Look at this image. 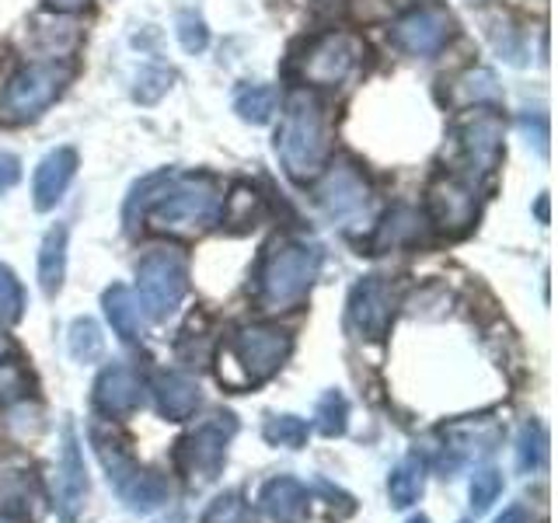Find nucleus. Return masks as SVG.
<instances>
[{
    "label": "nucleus",
    "instance_id": "obj_29",
    "mask_svg": "<svg viewBox=\"0 0 558 523\" xmlns=\"http://www.w3.org/2000/svg\"><path fill=\"white\" fill-rule=\"evenodd\" d=\"M262 436H266L272 447L301 450L307 443V423L301 415H269L266 426H262Z\"/></svg>",
    "mask_w": 558,
    "mask_h": 523
},
{
    "label": "nucleus",
    "instance_id": "obj_3",
    "mask_svg": "<svg viewBox=\"0 0 558 523\" xmlns=\"http://www.w3.org/2000/svg\"><path fill=\"white\" fill-rule=\"evenodd\" d=\"M322 272V248L307 241H272L258 266L255 296L266 311L293 307Z\"/></svg>",
    "mask_w": 558,
    "mask_h": 523
},
{
    "label": "nucleus",
    "instance_id": "obj_40",
    "mask_svg": "<svg viewBox=\"0 0 558 523\" xmlns=\"http://www.w3.org/2000/svg\"><path fill=\"white\" fill-rule=\"evenodd\" d=\"M493 523H527V513L520 510V506H513V510H506L502 516H496Z\"/></svg>",
    "mask_w": 558,
    "mask_h": 523
},
{
    "label": "nucleus",
    "instance_id": "obj_14",
    "mask_svg": "<svg viewBox=\"0 0 558 523\" xmlns=\"http://www.w3.org/2000/svg\"><path fill=\"white\" fill-rule=\"evenodd\" d=\"M429 214L433 220L450 234H461L464 227L478 214V196L475 188H468L458 179H440L429 188Z\"/></svg>",
    "mask_w": 558,
    "mask_h": 523
},
{
    "label": "nucleus",
    "instance_id": "obj_46",
    "mask_svg": "<svg viewBox=\"0 0 558 523\" xmlns=\"http://www.w3.org/2000/svg\"><path fill=\"white\" fill-rule=\"evenodd\" d=\"M409 523H429V520H426V516H412Z\"/></svg>",
    "mask_w": 558,
    "mask_h": 523
},
{
    "label": "nucleus",
    "instance_id": "obj_18",
    "mask_svg": "<svg viewBox=\"0 0 558 523\" xmlns=\"http://www.w3.org/2000/svg\"><path fill=\"white\" fill-rule=\"evenodd\" d=\"M307 502H311L307 485H301L296 478H272L258 496L262 513L272 523H301L307 516Z\"/></svg>",
    "mask_w": 558,
    "mask_h": 523
},
{
    "label": "nucleus",
    "instance_id": "obj_19",
    "mask_svg": "<svg viewBox=\"0 0 558 523\" xmlns=\"http://www.w3.org/2000/svg\"><path fill=\"white\" fill-rule=\"evenodd\" d=\"M101 307L122 342H136L147 336V311L130 287H109L101 296Z\"/></svg>",
    "mask_w": 558,
    "mask_h": 523
},
{
    "label": "nucleus",
    "instance_id": "obj_33",
    "mask_svg": "<svg viewBox=\"0 0 558 523\" xmlns=\"http://www.w3.org/2000/svg\"><path fill=\"white\" fill-rule=\"evenodd\" d=\"M25 314V290L17 283V276L0 262V318L17 321Z\"/></svg>",
    "mask_w": 558,
    "mask_h": 523
},
{
    "label": "nucleus",
    "instance_id": "obj_12",
    "mask_svg": "<svg viewBox=\"0 0 558 523\" xmlns=\"http://www.w3.org/2000/svg\"><path fill=\"white\" fill-rule=\"evenodd\" d=\"M87 496V471L81 458V443L74 426H63V447H60V464H57V510L63 523H74Z\"/></svg>",
    "mask_w": 558,
    "mask_h": 523
},
{
    "label": "nucleus",
    "instance_id": "obj_36",
    "mask_svg": "<svg viewBox=\"0 0 558 523\" xmlns=\"http://www.w3.org/2000/svg\"><path fill=\"white\" fill-rule=\"evenodd\" d=\"M28 391V380H25V370L17 363H0V401L11 405Z\"/></svg>",
    "mask_w": 558,
    "mask_h": 523
},
{
    "label": "nucleus",
    "instance_id": "obj_34",
    "mask_svg": "<svg viewBox=\"0 0 558 523\" xmlns=\"http://www.w3.org/2000/svg\"><path fill=\"white\" fill-rule=\"evenodd\" d=\"M174 32H179V42L185 52H203L209 46V28L196 11H179V17H174Z\"/></svg>",
    "mask_w": 558,
    "mask_h": 523
},
{
    "label": "nucleus",
    "instance_id": "obj_9",
    "mask_svg": "<svg viewBox=\"0 0 558 523\" xmlns=\"http://www.w3.org/2000/svg\"><path fill=\"white\" fill-rule=\"evenodd\" d=\"M314 203L322 206L328 220L342 227H360L371 217V185L363 182V174L353 165L339 161L314 188Z\"/></svg>",
    "mask_w": 558,
    "mask_h": 523
},
{
    "label": "nucleus",
    "instance_id": "obj_8",
    "mask_svg": "<svg viewBox=\"0 0 558 523\" xmlns=\"http://www.w3.org/2000/svg\"><path fill=\"white\" fill-rule=\"evenodd\" d=\"M293 349L290 331L276 325H244L231 339V356L241 366V384H262L269 380L279 366L287 363Z\"/></svg>",
    "mask_w": 558,
    "mask_h": 523
},
{
    "label": "nucleus",
    "instance_id": "obj_32",
    "mask_svg": "<svg viewBox=\"0 0 558 523\" xmlns=\"http://www.w3.org/2000/svg\"><path fill=\"white\" fill-rule=\"evenodd\" d=\"M502 492V475L496 467H482L471 475V488H468V496H471V506H475V513L488 510Z\"/></svg>",
    "mask_w": 558,
    "mask_h": 523
},
{
    "label": "nucleus",
    "instance_id": "obj_41",
    "mask_svg": "<svg viewBox=\"0 0 558 523\" xmlns=\"http://www.w3.org/2000/svg\"><path fill=\"white\" fill-rule=\"evenodd\" d=\"M49 8H57V11H81L87 0H46Z\"/></svg>",
    "mask_w": 558,
    "mask_h": 523
},
{
    "label": "nucleus",
    "instance_id": "obj_7",
    "mask_svg": "<svg viewBox=\"0 0 558 523\" xmlns=\"http://www.w3.org/2000/svg\"><path fill=\"white\" fill-rule=\"evenodd\" d=\"M238 423L234 415H209L206 423H199L192 429L185 440L179 443V453H174V461H179V471L196 485H206L220 475V467L227 461V443H231Z\"/></svg>",
    "mask_w": 558,
    "mask_h": 523
},
{
    "label": "nucleus",
    "instance_id": "obj_39",
    "mask_svg": "<svg viewBox=\"0 0 558 523\" xmlns=\"http://www.w3.org/2000/svg\"><path fill=\"white\" fill-rule=\"evenodd\" d=\"M17 174H22V165H17V157L0 154V192L11 188L17 182Z\"/></svg>",
    "mask_w": 558,
    "mask_h": 523
},
{
    "label": "nucleus",
    "instance_id": "obj_11",
    "mask_svg": "<svg viewBox=\"0 0 558 523\" xmlns=\"http://www.w3.org/2000/svg\"><path fill=\"white\" fill-rule=\"evenodd\" d=\"M360 52H363L360 39H353V35H345V32H331L311 46L304 60V77L318 87H336L353 74Z\"/></svg>",
    "mask_w": 558,
    "mask_h": 523
},
{
    "label": "nucleus",
    "instance_id": "obj_38",
    "mask_svg": "<svg viewBox=\"0 0 558 523\" xmlns=\"http://www.w3.org/2000/svg\"><path fill=\"white\" fill-rule=\"evenodd\" d=\"M493 42H496V49H499L510 63H517V66L523 63V46H520L517 32H513L510 25H496V28H493Z\"/></svg>",
    "mask_w": 558,
    "mask_h": 523
},
{
    "label": "nucleus",
    "instance_id": "obj_42",
    "mask_svg": "<svg viewBox=\"0 0 558 523\" xmlns=\"http://www.w3.org/2000/svg\"><path fill=\"white\" fill-rule=\"evenodd\" d=\"M537 217H541V220H548V199H541V203H537Z\"/></svg>",
    "mask_w": 558,
    "mask_h": 523
},
{
    "label": "nucleus",
    "instance_id": "obj_23",
    "mask_svg": "<svg viewBox=\"0 0 558 523\" xmlns=\"http://www.w3.org/2000/svg\"><path fill=\"white\" fill-rule=\"evenodd\" d=\"M423 488H426V464L418 461L415 453L395 464L391 478H388V499L395 510H409V506L418 502V496H423Z\"/></svg>",
    "mask_w": 558,
    "mask_h": 523
},
{
    "label": "nucleus",
    "instance_id": "obj_2",
    "mask_svg": "<svg viewBox=\"0 0 558 523\" xmlns=\"http://www.w3.org/2000/svg\"><path fill=\"white\" fill-rule=\"evenodd\" d=\"M328 147V119L322 101L307 92H296L287 105L283 126H279L276 136L279 161H283L290 179H311V174L325 168Z\"/></svg>",
    "mask_w": 558,
    "mask_h": 523
},
{
    "label": "nucleus",
    "instance_id": "obj_37",
    "mask_svg": "<svg viewBox=\"0 0 558 523\" xmlns=\"http://www.w3.org/2000/svg\"><path fill=\"white\" fill-rule=\"evenodd\" d=\"M520 130L527 136V147H534L541 157H548V119L534 112V115H523L520 119Z\"/></svg>",
    "mask_w": 558,
    "mask_h": 523
},
{
    "label": "nucleus",
    "instance_id": "obj_20",
    "mask_svg": "<svg viewBox=\"0 0 558 523\" xmlns=\"http://www.w3.org/2000/svg\"><path fill=\"white\" fill-rule=\"evenodd\" d=\"M154 401H157V412H161L165 418L182 423V418H189L199 409L203 391L189 374H157L154 377Z\"/></svg>",
    "mask_w": 558,
    "mask_h": 523
},
{
    "label": "nucleus",
    "instance_id": "obj_1",
    "mask_svg": "<svg viewBox=\"0 0 558 523\" xmlns=\"http://www.w3.org/2000/svg\"><path fill=\"white\" fill-rule=\"evenodd\" d=\"M147 214L157 231L196 238V234H206L214 223H220L223 192L209 174H185V179L174 174L171 185L165 188V196L157 199Z\"/></svg>",
    "mask_w": 558,
    "mask_h": 523
},
{
    "label": "nucleus",
    "instance_id": "obj_24",
    "mask_svg": "<svg viewBox=\"0 0 558 523\" xmlns=\"http://www.w3.org/2000/svg\"><path fill=\"white\" fill-rule=\"evenodd\" d=\"M171 179H174L171 171H157V174H147L144 182L133 185L130 199H126V209H122V220H126L130 234H136V227L144 223V217H147V209L165 196V188L171 185Z\"/></svg>",
    "mask_w": 558,
    "mask_h": 523
},
{
    "label": "nucleus",
    "instance_id": "obj_21",
    "mask_svg": "<svg viewBox=\"0 0 558 523\" xmlns=\"http://www.w3.org/2000/svg\"><path fill=\"white\" fill-rule=\"evenodd\" d=\"M423 238V214L412 206H395L388 217L377 223L371 252H388V248H401V244H415Z\"/></svg>",
    "mask_w": 558,
    "mask_h": 523
},
{
    "label": "nucleus",
    "instance_id": "obj_10",
    "mask_svg": "<svg viewBox=\"0 0 558 523\" xmlns=\"http://www.w3.org/2000/svg\"><path fill=\"white\" fill-rule=\"evenodd\" d=\"M398 307V290L391 279L366 276L349 293V328L360 339H384Z\"/></svg>",
    "mask_w": 558,
    "mask_h": 523
},
{
    "label": "nucleus",
    "instance_id": "obj_4",
    "mask_svg": "<svg viewBox=\"0 0 558 523\" xmlns=\"http://www.w3.org/2000/svg\"><path fill=\"white\" fill-rule=\"evenodd\" d=\"M92 443H95L105 475H109V485L133 513H150L161 502H168V482L161 475H154V471L140 467L112 436H105L101 426H92Z\"/></svg>",
    "mask_w": 558,
    "mask_h": 523
},
{
    "label": "nucleus",
    "instance_id": "obj_17",
    "mask_svg": "<svg viewBox=\"0 0 558 523\" xmlns=\"http://www.w3.org/2000/svg\"><path fill=\"white\" fill-rule=\"evenodd\" d=\"M74 171H77V154L70 147H57L52 154H46L39 168H35V179H32V199L35 209H52L60 199L66 185L74 182Z\"/></svg>",
    "mask_w": 558,
    "mask_h": 523
},
{
    "label": "nucleus",
    "instance_id": "obj_13",
    "mask_svg": "<svg viewBox=\"0 0 558 523\" xmlns=\"http://www.w3.org/2000/svg\"><path fill=\"white\" fill-rule=\"evenodd\" d=\"M450 28H453V22L447 11L423 8V11L405 14L395 25V42L405 49L409 57H433V52H440L447 46Z\"/></svg>",
    "mask_w": 558,
    "mask_h": 523
},
{
    "label": "nucleus",
    "instance_id": "obj_27",
    "mask_svg": "<svg viewBox=\"0 0 558 523\" xmlns=\"http://www.w3.org/2000/svg\"><path fill=\"white\" fill-rule=\"evenodd\" d=\"M314 426L322 436H342L349 426V401L342 391H325L314 405Z\"/></svg>",
    "mask_w": 558,
    "mask_h": 523
},
{
    "label": "nucleus",
    "instance_id": "obj_44",
    "mask_svg": "<svg viewBox=\"0 0 558 523\" xmlns=\"http://www.w3.org/2000/svg\"><path fill=\"white\" fill-rule=\"evenodd\" d=\"M0 523H17L14 516H4V513H0Z\"/></svg>",
    "mask_w": 558,
    "mask_h": 523
},
{
    "label": "nucleus",
    "instance_id": "obj_5",
    "mask_svg": "<svg viewBox=\"0 0 558 523\" xmlns=\"http://www.w3.org/2000/svg\"><path fill=\"white\" fill-rule=\"evenodd\" d=\"M189 290V262L174 248H154L140 258L136 266V296L144 304L147 318L165 321L168 314L179 311L182 296Z\"/></svg>",
    "mask_w": 558,
    "mask_h": 523
},
{
    "label": "nucleus",
    "instance_id": "obj_22",
    "mask_svg": "<svg viewBox=\"0 0 558 523\" xmlns=\"http://www.w3.org/2000/svg\"><path fill=\"white\" fill-rule=\"evenodd\" d=\"M66 276V223L49 227L39 248V287L46 296H57Z\"/></svg>",
    "mask_w": 558,
    "mask_h": 523
},
{
    "label": "nucleus",
    "instance_id": "obj_25",
    "mask_svg": "<svg viewBox=\"0 0 558 523\" xmlns=\"http://www.w3.org/2000/svg\"><path fill=\"white\" fill-rule=\"evenodd\" d=\"M276 105H279V92L272 84H248L234 95V112L244 122H252V126L269 122L276 115Z\"/></svg>",
    "mask_w": 558,
    "mask_h": 523
},
{
    "label": "nucleus",
    "instance_id": "obj_6",
    "mask_svg": "<svg viewBox=\"0 0 558 523\" xmlns=\"http://www.w3.org/2000/svg\"><path fill=\"white\" fill-rule=\"evenodd\" d=\"M70 77H74V66L57 63V60H43V63L25 66L22 74H14L11 84L4 87L0 115L11 122H28L35 115H43L49 105L63 95Z\"/></svg>",
    "mask_w": 558,
    "mask_h": 523
},
{
    "label": "nucleus",
    "instance_id": "obj_16",
    "mask_svg": "<svg viewBox=\"0 0 558 523\" xmlns=\"http://www.w3.org/2000/svg\"><path fill=\"white\" fill-rule=\"evenodd\" d=\"M461 147L468 154L471 168L478 174H488L499 165V154H502V119L496 112H475L461 130Z\"/></svg>",
    "mask_w": 558,
    "mask_h": 523
},
{
    "label": "nucleus",
    "instance_id": "obj_35",
    "mask_svg": "<svg viewBox=\"0 0 558 523\" xmlns=\"http://www.w3.org/2000/svg\"><path fill=\"white\" fill-rule=\"evenodd\" d=\"M168 87H171V74H168V70L150 66V70H144V74L136 77L133 98H136L140 105H154V101H161V98L168 95Z\"/></svg>",
    "mask_w": 558,
    "mask_h": 523
},
{
    "label": "nucleus",
    "instance_id": "obj_45",
    "mask_svg": "<svg viewBox=\"0 0 558 523\" xmlns=\"http://www.w3.org/2000/svg\"><path fill=\"white\" fill-rule=\"evenodd\" d=\"M4 345H8V339H4V331H0V353H4Z\"/></svg>",
    "mask_w": 558,
    "mask_h": 523
},
{
    "label": "nucleus",
    "instance_id": "obj_26",
    "mask_svg": "<svg viewBox=\"0 0 558 523\" xmlns=\"http://www.w3.org/2000/svg\"><path fill=\"white\" fill-rule=\"evenodd\" d=\"M66 345H70V356H74L77 363H98L101 353H105L101 328L92 318H77L74 325H70Z\"/></svg>",
    "mask_w": 558,
    "mask_h": 523
},
{
    "label": "nucleus",
    "instance_id": "obj_30",
    "mask_svg": "<svg viewBox=\"0 0 558 523\" xmlns=\"http://www.w3.org/2000/svg\"><path fill=\"white\" fill-rule=\"evenodd\" d=\"M453 98L464 105H482V101H496L499 98V84L493 70H468L464 77L453 84Z\"/></svg>",
    "mask_w": 558,
    "mask_h": 523
},
{
    "label": "nucleus",
    "instance_id": "obj_15",
    "mask_svg": "<svg viewBox=\"0 0 558 523\" xmlns=\"http://www.w3.org/2000/svg\"><path fill=\"white\" fill-rule=\"evenodd\" d=\"M140 401H144V384H140V377L130 370V366L122 363H112L105 366V370L98 374L95 380V405L101 415H130L140 409Z\"/></svg>",
    "mask_w": 558,
    "mask_h": 523
},
{
    "label": "nucleus",
    "instance_id": "obj_28",
    "mask_svg": "<svg viewBox=\"0 0 558 523\" xmlns=\"http://www.w3.org/2000/svg\"><path fill=\"white\" fill-rule=\"evenodd\" d=\"M548 458V433L541 423H527L520 429V440H517V467L523 475H531Z\"/></svg>",
    "mask_w": 558,
    "mask_h": 523
},
{
    "label": "nucleus",
    "instance_id": "obj_43",
    "mask_svg": "<svg viewBox=\"0 0 558 523\" xmlns=\"http://www.w3.org/2000/svg\"><path fill=\"white\" fill-rule=\"evenodd\" d=\"M157 523H185V516H182V513H171V516H165V520H157Z\"/></svg>",
    "mask_w": 558,
    "mask_h": 523
},
{
    "label": "nucleus",
    "instance_id": "obj_31",
    "mask_svg": "<svg viewBox=\"0 0 558 523\" xmlns=\"http://www.w3.org/2000/svg\"><path fill=\"white\" fill-rule=\"evenodd\" d=\"M199 523H248V502H244L241 488H231V492L217 496L206 506Z\"/></svg>",
    "mask_w": 558,
    "mask_h": 523
}]
</instances>
